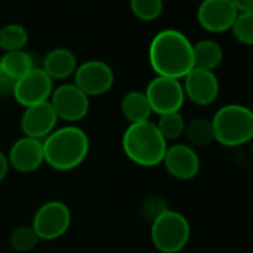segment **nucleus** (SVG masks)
Returning a JSON list of instances; mask_svg holds the SVG:
<instances>
[{"mask_svg": "<svg viewBox=\"0 0 253 253\" xmlns=\"http://www.w3.org/2000/svg\"><path fill=\"white\" fill-rule=\"evenodd\" d=\"M148 57L157 76L180 81L194 69V43L180 30L164 29L152 38Z\"/></svg>", "mask_w": 253, "mask_h": 253, "instance_id": "f257e3e1", "label": "nucleus"}, {"mask_svg": "<svg viewBox=\"0 0 253 253\" xmlns=\"http://www.w3.org/2000/svg\"><path fill=\"white\" fill-rule=\"evenodd\" d=\"M43 157L45 164H48L55 171H72L82 166L89 154V137L76 125H64L55 128L45 140Z\"/></svg>", "mask_w": 253, "mask_h": 253, "instance_id": "f03ea898", "label": "nucleus"}, {"mask_svg": "<svg viewBox=\"0 0 253 253\" xmlns=\"http://www.w3.org/2000/svg\"><path fill=\"white\" fill-rule=\"evenodd\" d=\"M125 157L140 167H157L163 164L169 143L152 121L130 124L121 142Z\"/></svg>", "mask_w": 253, "mask_h": 253, "instance_id": "7ed1b4c3", "label": "nucleus"}, {"mask_svg": "<svg viewBox=\"0 0 253 253\" xmlns=\"http://www.w3.org/2000/svg\"><path fill=\"white\" fill-rule=\"evenodd\" d=\"M214 142L225 148H238L253 140V110L244 104L229 103L211 118Z\"/></svg>", "mask_w": 253, "mask_h": 253, "instance_id": "20e7f679", "label": "nucleus"}, {"mask_svg": "<svg viewBox=\"0 0 253 253\" xmlns=\"http://www.w3.org/2000/svg\"><path fill=\"white\" fill-rule=\"evenodd\" d=\"M191 238V225L185 214L169 209L151 222V241L160 253H179Z\"/></svg>", "mask_w": 253, "mask_h": 253, "instance_id": "39448f33", "label": "nucleus"}, {"mask_svg": "<svg viewBox=\"0 0 253 253\" xmlns=\"http://www.w3.org/2000/svg\"><path fill=\"white\" fill-rule=\"evenodd\" d=\"M72 211L69 206L58 200L43 203L35 213L32 228L39 240L54 241L61 238L70 228Z\"/></svg>", "mask_w": 253, "mask_h": 253, "instance_id": "423d86ee", "label": "nucleus"}, {"mask_svg": "<svg viewBox=\"0 0 253 253\" xmlns=\"http://www.w3.org/2000/svg\"><path fill=\"white\" fill-rule=\"evenodd\" d=\"M146 98L151 104L152 113L166 115L171 112H180L186 97L183 85L179 79L155 76L145 89Z\"/></svg>", "mask_w": 253, "mask_h": 253, "instance_id": "0eeeda50", "label": "nucleus"}, {"mask_svg": "<svg viewBox=\"0 0 253 253\" xmlns=\"http://www.w3.org/2000/svg\"><path fill=\"white\" fill-rule=\"evenodd\" d=\"M49 103L54 107L57 118L70 125L82 121L89 112V97L75 84H63L54 88Z\"/></svg>", "mask_w": 253, "mask_h": 253, "instance_id": "6e6552de", "label": "nucleus"}, {"mask_svg": "<svg viewBox=\"0 0 253 253\" xmlns=\"http://www.w3.org/2000/svg\"><path fill=\"white\" fill-rule=\"evenodd\" d=\"M75 85L88 97H98L110 91L115 82V73L112 67L101 60H88L78 64L73 75Z\"/></svg>", "mask_w": 253, "mask_h": 253, "instance_id": "1a4fd4ad", "label": "nucleus"}, {"mask_svg": "<svg viewBox=\"0 0 253 253\" xmlns=\"http://www.w3.org/2000/svg\"><path fill=\"white\" fill-rule=\"evenodd\" d=\"M54 91V81L42 67H35L15 82L12 97L24 109L49 101Z\"/></svg>", "mask_w": 253, "mask_h": 253, "instance_id": "9d476101", "label": "nucleus"}, {"mask_svg": "<svg viewBox=\"0 0 253 253\" xmlns=\"http://www.w3.org/2000/svg\"><path fill=\"white\" fill-rule=\"evenodd\" d=\"M238 11L231 0H203L197 9L198 24L210 33L231 30Z\"/></svg>", "mask_w": 253, "mask_h": 253, "instance_id": "9b49d317", "label": "nucleus"}, {"mask_svg": "<svg viewBox=\"0 0 253 253\" xmlns=\"http://www.w3.org/2000/svg\"><path fill=\"white\" fill-rule=\"evenodd\" d=\"M183 91L185 97L197 106H210L213 104L220 91L219 79L214 72L203 70L194 67L183 78Z\"/></svg>", "mask_w": 253, "mask_h": 253, "instance_id": "f8f14e48", "label": "nucleus"}, {"mask_svg": "<svg viewBox=\"0 0 253 253\" xmlns=\"http://www.w3.org/2000/svg\"><path fill=\"white\" fill-rule=\"evenodd\" d=\"M163 164L166 171L177 180H192L201 169V161L195 148L186 143L170 145Z\"/></svg>", "mask_w": 253, "mask_h": 253, "instance_id": "ddd939ff", "label": "nucleus"}, {"mask_svg": "<svg viewBox=\"0 0 253 253\" xmlns=\"http://www.w3.org/2000/svg\"><path fill=\"white\" fill-rule=\"evenodd\" d=\"M58 118L54 107L49 101H45L26 107L21 115L20 126L26 137L45 140L55 130Z\"/></svg>", "mask_w": 253, "mask_h": 253, "instance_id": "4468645a", "label": "nucleus"}, {"mask_svg": "<svg viewBox=\"0 0 253 253\" xmlns=\"http://www.w3.org/2000/svg\"><path fill=\"white\" fill-rule=\"evenodd\" d=\"M8 161L11 169L23 174H29L39 170L42 164H45L42 140L23 136L11 146Z\"/></svg>", "mask_w": 253, "mask_h": 253, "instance_id": "2eb2a0df", "label": "nucleus"}, {"mask_svg": "<svg viewBox=\"0 0 253 253\" xmlns=\"http://www.w3.org/2000/svg\"><path fill=\"white\" fill-rule=\"evenodd\" d=\"M42 69L52 81H61L75 75L78 69V60L70 49L55 48L45 55Z\"/></svg>", "mask_w": 253, "mask_h": 253, "instance_id": "dca6fc26", "label": "nucleus"}, {"mask_svg": "<svg viewBox=\"0 0 253 253\" xmlns=\"http://www.w3.org/2000/svg\"><path fill=\"white\" fill-rule=\"evenodd\" d=\"M121 112L130 124L151 121L152 109L146 98L145 91H128L121 100Z\"/></svg>", "mask_w": 253, "mask_h": 253, "instance_id": "f3484780", "label": "nucleus"}, {"mask_svg": "<svg viewBox=\"0 0 253 253\" xmlns=\"http://www.w3.org/2000/svg\"><path fill=\"white\" fill-rule=\"evenodd\" d=\"M223 60L222 46L211 39H204L194 43V67L214 72Z\"/></svg>", "mask_w": 253, "mask_h": 253, "instance_id": "a211bd4d", "label": "nucleus"}, {"mask_svg": "<svg viewBox=\"0 0 253 253\" xmlns=\"http://www.w3.org/2000/svg\"><path fill=\"white\" fill-rule=\"evenodd\" d=\"M32 69H35L33 57L24 49L5 52L0 57V70L6 73L14 81H18L20 78H23Z\"/></svg>", "mask_w": 253, "mask_h": 253, "instance_id": "6ab92c4d", "label": "nucleus"}, {"mask_svg": "<svg viewBox=\"0 0 253 253\" xmlns=\"http://www.w3.org/2000/svg\"><path fill=\"white\" fill-rule=\"evenodd\" d=\"M186 139L189 146L192 148H204L214 142V131L211 119L207 118H195L189 124H186L185 128Z\"/></svg>", "mask_w": 253, "mask_h": 253, "instance_id": "aec40b11", "label": "nucleus"}, {"mask_svg": "<svg viewBox=\"0 0 253 253\" xmlns=\"http://www.w3.org/2000/svg\"><path fill=\"white\" fill-rule=\"evenodd\" d=\"M29 42V32L24 26L12 23L0 29V49L3 52L20 51Z\"/></svg>", "mask_w": 253, "mask_h": 253, "instance_id": "412c9836", "label": "nucleus"}, {"mask_svg": "<svg viewBox=\"0 0 253 253\" xmlns=\"http://www.w3.org/2000/svg\"><path fill=\"white\" fill-rule=\"evenodd\" d=\"M155 124L158 126L160 133L163 134V137L167 140V143L170 140H177L185 134L186 121L180 112H171V113L160 115V119Z\"/></svg>", "mask_w": 253, "mask_h": 253, "instance_id": "4be33fe9", "label": "nucleus"}, {"mask_svg": "<svg viewBox=\"0 0 253 253\" xmlns=\"http://www.w3.org/2000/svg\"><path fill=\"white\" fill-rule=\"evenodd\" d=\"M39 241L41 240L32 225H20L9 234V246L18 253L32 252Z\"/></svg>", "mask_w": 253, "mask_h": 253, "instance_id": "5701e85b", "label": "nucleus"}, {"mask_svg": "<svg viewBox=\"0 0 253 253\" xmlns=\"http://www.w3.org/2000/svg\"><path fill=\"white\" fill-rule=\"evenodd\" d=\"M231 32L241 45L253 46V12H238Z\"/></svg>", "mask_w": 253, "mask_h": 253, "instance_id": "b1692460", "label": "nucleus"}, {"mask_svg": "<svg viewBox=\"0 0 253 253\" xmlns=\"http://www.w3.org/2000/svg\"><path fill=\"white\" fill-rule=\"evenodd\" d=\"M131 12L142 21L157 20L164 9L163 0H130Z\"/></svg>", "mask_w": 253, "mask_h": 253, "instance_id": "393cba45", "label": "nucleus"}, {"mask_svg": "<svg viewBox=\"0 0 253 253\" xmlns=\"http://www.w3.org/2000/svg\"><path fill=\"white\" fill-rule=\"evenodd\" d=\"M169 209H170L169 203L163 197H160V195H149L140 204V214L145 219H148L149 222H154L157 217H160Z\"/></svg>", "mask_w": 253, "mask_h": 253, "instance_id": "a878e982", "label": "nucleus"}, {"mask_svg": "<svg viewBox=\"0 0 253 253\" xmlns=\"http://www.w3.org/2000/svg\"><path fill=\"white\" fill-rule=\"evenodd\" d=\"M15 82L12 78H9L6 73L0 70V95H12Z\"/></svg>", "mask_w": 253, "mask_h": 253, "instance_id": "bb28decb", "label": "nucleus"}, {"mask_svg": "<svg viewBox=\"0 0 253 253\" xmlns=\"http://www.w3.org/2000/svg\"><path fill=\"white\" fill-rule=\"evenodd\" d=\"M9 161H8V155L3 154L2 151H0V182H3L9 173Z\"/></svg>", "mask_w": 253, "mask_h": 253, "instance_id": "cd10ccee", "label": "nucleus"}, {"mask_svg": "<svg viewBox=\"0 0 253 253\" xmlns=\"http://www.w3.org/2000/svg\"><path fill=\"white\" fill-rule=\"evenodd\" d=\"M238 12H253V0H231Z\"/></svg>", "mask_w": 253, "mask_h": 253, "instance_id": "c85d7f7f", "label": "nucleus"}, {"mask_svg": "<svg viewBox=\"0 0 253 253\" xmlns=\"http://www.w3.org/2000/svg\"><path fill=\"white\" fill-rule=\"evenodd\" d=\"M252 157H253V140H252Z\"/></svg>", "mask_w": 253, "mask_h": 253, "instance_id": "c756f323", "label": "nucleus"}]
</instances>
